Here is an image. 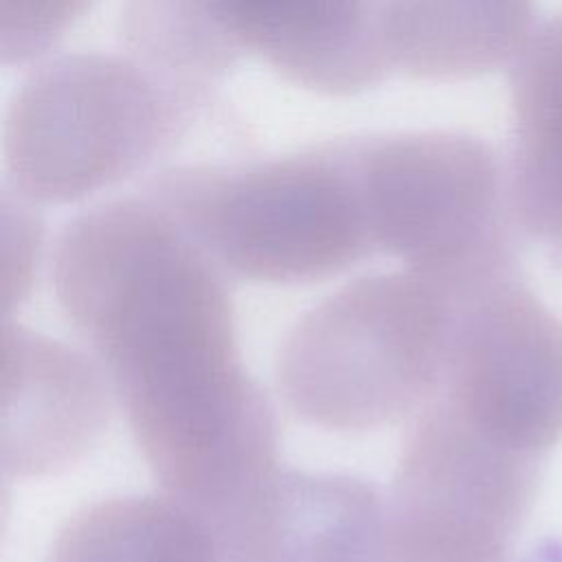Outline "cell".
<instances>
[{
    "label": "cell",
    "mask_w": 562,
    "mask_h": 562,
    "mask_svg": "<svg viewBox=\"0 0 562 562\" xmlns=\"http://www.w3.org/2000/svg\"><path fill=\"white\" fill-rule=\"evenodd\" d=\"M119 31L130 57L209 105L246 57L226 0H123Z\"/></svg>",
    "instance_id": "13"
},
{
    "label": "cell",
    "mask_w": 562,
    "mask_h": 562,
    "mask_svg": "<svg viewBox=\"0 0 562 562\" xmlns=\"http://www.w3.org/2000/svg\"><path fill=\"white\" fill-rule=\"evenodd\" d=\"M48 562H228L215 525L187 501L160 494L103 498L59 529Z\"/></svg>",
    "instance_id": "12"
},
{
    "label": "cell",
    "mask_w": 562,
    "mask_h": 562,
    "mask_svg": "<svg viewBox=\"0 0 562 562\" xmlns=\"http://www.w3.org/2000/svg\"><path fill=\"white\" fill-rule=\"evenodd\" d=\"M235 37L285 81L327 97L378 86L391 64L384 0H226Z\"/></svg>",
    "instance_id": "9"
},
{
    "label": "cell",
    "mask_w": 562,
    "mask_h": 562,
    "mask_svg": "<svg viewBox=\"0 0 562 562\" xmlns=\"http://www.w3.org/2000/svg\"><path fill=\"white\" fill-rule=\"evenodd\" d=\"M2 463L37 476L75 463L108 426L112 389L97 362L4 325Z\"/></svg>",
    "instance_id": "8"
},
{
    "label": "cell",
    "mask_w": 562,
    "mask_h": 562,
    "mask_svg": "<svg viewBox=\"0 0 562 562\" xmlns=\"http://www.w3.org/2000/svg\"><path fill=\"white\" fill-rule=\"evenodd\" d=\"M226 281L147 191L79 213L53 252L57 303L143 461L235 549L268 522L285 470L274 408L241 364Z\"/></svg>",
    "instance_id": "1"
},
{
    "label": "cell",
    "mask_w": 562,
    "mask_h": 562,
    "mask_svg": "<svg viewBox=\"0 0 562 562\" xmlns=\"http://www.w3.org/2000/svg\"><path fill=\"white\" fill-rule=\"evenodd\" d=\"M391 68L461 81L514 61L533 33V0H384Z\"/></svg>",
    "instance_id": "10"
},
{
    "label": "cell",
    "mask_w": 562,
    "mask_h": 562,
    "mask_svg": "<svg viewBox=\"0 0 562 562\" xmlns=\"http://www.w3.org/2000/svg\"><path fill=\"white\" fill-rule=\"evenodd\" d=\"M209 108L134 57L50 59L20 86L4 114L13 193L37 204L90 198L167 156Z\"/></svg>",
    "instance_id": "4"
},
{
    "label": "cell",
    "mask_w": 562,
    "mask_h": 562,
    "mask_svg": "<svg viewBox=\"0 0 562 562\" xmlns=\"http://www.w3.org/2000/svg\"><path fill=\"white\" fill-rule=\"evenodd\" d=\"M435 397L536 457L562 439V321L518 272L463 292Z\"/></svg>",
    "instance_id": "7"
},
{
    "label": "cell",
    "mask_w": 562,
    "mask_h": 562,
    "mask_svg": "<svg viewBox=\"0 0 562 562\" xmlns=\"http://www.w3.org/2000/svg\"><path fill=\"white\" fill-rule=\"evenodd\" d=\"M512 110V220L533 239L562 248V13L542 22L514 59Z\"/></svg>",
    "instance_id": "11"
},
{
    "label": "cell",
    "mask_w": 562,
    "mask_h": 562,
    "mask_svg": "<svg viewBox=\"0 0 562 562\" xmlns=\"http://www.w3.org/2000/svg\"><path fill=\"white\" fill-rule=\"evenodd\" d=\"M97 0H0V57L22 66L42 57Z\"/></svg>",
    "instance_id": "14"
},
{
    "label": "cell",
    "mask_w": 562,
    "mask_h": 562,
    "mask_svg": "<svg viewBox=\"0 0 562 562\" xmlns=\"http://www.w3.org/2000/svg\"><path fill=\"white\" fill-rule=\"evenodd\" d=\"M538 459L430 400L411 419L384 496V562H507Z\"/></svg>",
    "instance_id": "6"
},
{
    "label": "cell",
    "mask_w": 562,
    "mask_h": 562,
    "mask_svg": "<svg viewBox=\"0 0 562 562\" xmlns=\"http://www.w3.org/2000/svg\"><path fill=\"white\" fill-rule=\"evenodd\" d=\"M145 191L228 279L316 283L375 252L351 138L263 160L169 167Z\"/></svg>",
    "instance_id": "3"
},
{
    "label": "cell",
    "mask_w": 562,
    "mask_h": 562,
    "mask_svg": "<svg viewBox=\"0 0 562 562\" xmlns=\"http://www.w3.org/2000/svg\"><path fill=\"white\" fill-rule=\"evenodd\" d=\"M474 285L406 268L329 294L279 347L285 404L299 419L338 432L411 422L441 386L457 305Z\"/></svg>",
    "instance_id": "2"
},
{
    "label": "cell",
    "mask_w": 562,
    "mask_h": 562,
    "mask_svg": "<svg viewBox=\"0 0 562 562\" xmlns=\"http://www.w3.org/2000/svg\"><path fill=\"white\" fill-rule=\"evenodd\" d=\"M522 562H562V542L547 540V542L538 544Z\"/></svg>",
    "instance_id": "15"
},
{
    "label": "cell",
    "mask_w": 562,
    "mask_h": 562,
    "mask_svg": "<svg viewBox=\"0 0 562 562\" xmlns=\"http://www.w3.org/2000/svg\"><path fill=\"white\" fill-rule=\"evenodd\" d=\"M375 252L459 283L516 272L496 151L461 132L351 136Z\"/></svg>",
    "instance_id": "5"
}]
</instances>
